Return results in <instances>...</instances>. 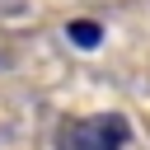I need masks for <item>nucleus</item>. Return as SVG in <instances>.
Wrapping results in <instances>:
<instances>
[{
    "instance_id": "f03ea898",
    "label": "nucleus",
    "mask_w": 150,
    "mask_h": 150,
    "mask_svg": "<svg viewBox=\"0 0 150 150\" xmlns=\"http://www.w3.org/2000/svg\"><path fill=\"white\" fill-rule=\"evenodd\" d=\"M66 38H70L75 47H84V52H89V47H98V42H103V28H98L94 19H70V23H66Z\"/></svg>"
},
{
    "instance_id": "f257e3e1",
    "label": "nucleus",
    "mask_w": 150,
    "mask_h": 150,
    "mask_svg": "<svg viewBox=\"0 0 150 150\" xmlns=\"http://www.w3.org/2000/svg\"><path fill=\"white\" fill-rule=\"evenodd\" d=\"M127 141H131V127L122 112H94L66 127L61 150H127Z\"/></svg>"
}]
</instances>
